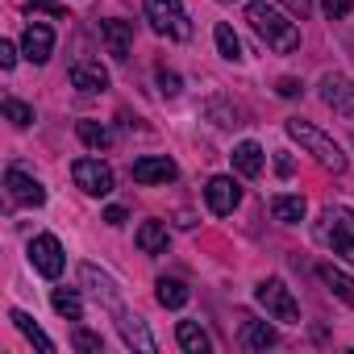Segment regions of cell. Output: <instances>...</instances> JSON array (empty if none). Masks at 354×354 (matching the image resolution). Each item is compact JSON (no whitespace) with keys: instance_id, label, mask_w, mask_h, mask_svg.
I'll return each instance as SVG.
<instances>
[{"instance_id":"3","label":"cell","mask_w":354,"mask_h":354,"mask_svg":"<svg viewBox=\"0 0 354 354\" xmlns=\"http://www.w3.org/2000/svg\"><path fill=\"white\" fill-rule=\"evenodd\" d=\"M288 138L292 142H300L321 167H329V171H346V154H342V146L329 138V133H321L317 125H308V121H300V117H292L288 121Z\"/></svg>"},{"instance_id":"29","label":"cell","mask_w":354,"mask_h":354,"mask_svg":"<svg viewBox=\"0 0 354 354\" xmlns=\"http://www.w3.org/2000/svg\"><path fill=\"white\" fill-rule=\"evenodd\" d=\"M71 346H75L80 354H104V337L92 333V329H75V333H71Z\"/></svg>"},{"instance_id":"15","label":"cell","mask_w":354,"mask_h":354,"mask_svg":"<svg viewBox=\"0 0 354 354\" xmlns=\"http://www.w3.org/2000/svg\"><path fill=\"white\" fill-rule=\"evenodd\" d=\"M67 75H71V84H75L80 92H104V88H109V71H104L96 59H75Z\"/></svg>"},{"instance_id":"24","label":"cell","mask_w":354,"mask_h":354,"mask_svg":"<svg viewBox=\"0 0 354 354\" xmlns=\"http://www.w3.org/2000/svg\"><path fill=\"white\" fill-rule=\"evenodd\" d=\"M50 304H55V313H59V317H67V321H84V300H80L71 288H55Z\"/></svg>"},{"instance_id":"37","label":"cell","mask_w":354,"mask_h":354,"mask_svg":"<svg viewBox=\"0 0 354 354\" xmlns=\"http://www.w3.org/2000/svg\"><path fill=\"white\" fill-rule=\"evenodd\" d=\"M104 221H109V225H125V209H117V205H113V209L104 213Z\"/></svg>"},{"instance_id":"7","label":"cell","mask_w":354,"mask_h":354,"mask_svg":"<svg viewBox=\"0 0 354 354\" xmlns=\"http://www.w3.org/2000/svg\"><path fill=\"white\" fill-rule=\"evenodd\" d=\"M30 263H34V271L38 275H46V279H59L63 275V242L55 238V234H38L34 242H30Z\"/></svg>"},{"instance_id":"16","label":"cell","mask_w":354,"mask_h":354,"mask_svg":"<svg viewBox=\"0 0 354 354\" xmlns=\"http://www.w3.org/2000/svg\"><path fill=\"white\" fill-rule=\"evenodd\" d=\"M117 329H121L125 346H133V350H142V354H154V350H158V342L150 337V329H146V321H142V317L117 313Z\"/></svg>"},{"instance_id":"33","label":"cell","mask_w":354,"mask_h":354,"mask_svg":"<svg viewBox=\"0 0 354 354\" xmlns=\"http://www.w3.org/2000/svg\"><path fill=\"white\" fill-rule=\"evenodd\" d=\"M13 63H17V46L13 42H0V67L13 71Z\"/></svg>"},{"instance_id":"28","label":"cell","mask_w":354,"mask_h":354,"mask_svg":"<svg viewBox=\"0 0 354 354\" xmlns=\"http://www.w3.org/2000/svg\"><path fill=\"white\" fill-rule=\"evenodd\" d=\"M0 109H5V117L13 121V125H34V109L26 104V100H17V96H5V104H0Z\"/></svg>"},{"instance_id":"31","label":"cell","mask_w":354,"mask_h":354,"mask_svg":"<svg viewBox=\"0 0 354 354\" xmlns=\"http://www.w3.org/2000/svg\"><path fill=\"white\" fill-rule=\"evenodd\" d=\"M158 88H162V96H180V75H175V71H158Z\"/></svg>"},{"instance_id":"32","label":"cell","mask_w":354,"mask_h":354,"mask_svg":"<svg viewBox=\"0 0 354 354\" xmlns=\"http://www.w3.org/2000/svg\"><path fill=\"white\" fill-rule=\"evenodd\" d=\"M34 13H50V17H63V5H59V0H34V5H30V17Z\"/></svg>"},{"instance_id":"19","label":"cell","mask_w":354,"mask_h":354,"mask_svg":"<svg viewBox=\"0 0 354 354\" xmlns=\"http://www.w3.org/2000/svg\"><path fill=\"white\" fill-rule=\"evenodd\" d=\"M175 337H180V346H184L188 354H209V350H213L209 333H205L196 321H180V325H175Z\"/></svg>"},{"instance_id":"36","label":"cell","mask_w":354,"mask_h":354,"mask_svg":"<svg viewBox=\"0 0 354 354\" xmlns=\"http://www.w3.org/2000/svg\"><path fill=\"white\" fill-rule=\"evenodd\" d=\"M275 171H279V175H292V171H296L292 154H275Z\"/></svg>"},{"instance_id":"34","label":"cell","mask_w":354,"mask_h":354,"mask_svg":"<svg viewBox=\"0 0 354 354\" xmlns=\"http://www.w3.org/2000/svg\"><path fill=\"white\" fill-rule=\"evenodd\" d=\"M279 5H283V9H292L296 17H308V13H313V0H279Z\"/></svg>"},{"instance_id":"21","label":"cell","mask_w":354,"mask_h":354,"mask_svg":"<svg viewBox=\"0 0 354 354\" xmlns=\"http://www.w3.org/2000/svg\"><path fill=\"white\" fill-rule=\"evenodd\" d=\"M154 288H158L154 296H158V304H162V308H184V304H188V296H192L184 279H167V275H162Z\"/></svg>"},{"instance_id":"10","label":"cell","mask_w":354,"mask_h":354,"mask_svg":"<svg viewBox=\"0 0 354 354\" xmlns=\"http://www.w3.org/2000/svg\"><path fill=\"white\" fill-rule=\"evenodd\" d=\"M205 201H209V209L217 217H230L238 209V201H242V188H238V180H230V175H213L209 188H205Z\"/></svg>"},{"instance_id":"18","label":"cell","mask_w":354,"mask_h":354,"mask_svg":"<svg viewBox=\"0 0 354 354\" xmlns=\"http://www.w3.org/2000/svg\"><path fill=\"white\" fill-rule=\"evenodd\" d=\"M317 275H321V283H325L337 300H346V304L354 308V279H350L346 271H337V267H329V263H325V267H317Z\"/></svg>"},{"instance_id":"8","label":"cell","mask_w":354,"mask_h":354,"mask_svg":"<svg viewBox=\"0 0 354 354\" xmlns=\"http://www.w3.org/2000/svg\"><path fill=\"white\" fill-rule=\"evenodd\" d=\"M5 188H9L13 205H21V209H42L46 205V188L34 180V175H26L21 167H9L5 171Z\"/></svg>"},{"instance_id":"4","label":"cell","mask_w":354,"mask_h":354,"mask_svg":"<svg viewBox=\"0 0 354 354\" xmlns=\"http://www.w3.org/2000/svg\"><path fill=\"white\" fill-rule=\"evenodd\" d=\"M146 21L162 38H180V42L192 38V21H188L184 0H146Z\"/></svg>"},{"instance_id":"35","label":"cell","mask_w":354,"mask_h":354,"mask_svg":"<svg viewBox=\"0 0 354 354\" xmlns=\"http://www.w3.org/2000/svg\"><path fill=\"white\" fill-rule=\"evenodd\" d=\"M275 92H279V96H300V80H292V75H283V80L275 84Z\"/></svg>"},{"instance_id":"20","label":"cell","mask_w":354,"mask_h":354,"mask_svg":"<svg viewBox=\"0 0 354 354\" xmlns=\"http://www.w3.org/2000/svg\"><path fill=\"white\" fill-rule=\"evenodd\" d=\"M234 167L246 175V180H254V175L263 171V146H259V142H242V146H234Z\"/></svg>"},{"instance_id":"23","label":"cell","mask_w":354,"mask_h":354,"mask_svg":"<svg viewBox=\"0 0 354 354\" xmlns=\"http://www.w3.org/2000/svg\"><path fill=\"white\" fill-rule=\"evenodd\" d=\"M9 321H13V325H17V329H21V333H26V337H30V342H34V346L42 350V354H50V350H55V342H50V337H46V333H42V329L34 325V317H30V313L13 308V313H9Z\"/></svg>"},{"instance_id":"13","label":"cell","mask_w":354,"mask_h":354,"mask_svg":"<svg viewBox=\"0 0 354 354\" xmlns=\"http://www.w3.org/2000/svg\"><path fill=\"white\" fill-rule=\"evenodd\" d=\"M80 279H84V288H88V292H92V296H96L104 308L121 313V292H117V283H113L104 271H96L92 263H84V267H80Z\"/></svg>"},{"instance_id":"26","label":"cell","mask_w":354,"mask_h":354,"mask_svg":"<svg viewBox=\"0 0 354 354\" xmlns=\"http://www.w3.org/2000/svg\"><path fill=\"white\" fill-rule=\"evenodd\" d=\"M213 38H217V50H221V59H230V63H238L242 59V42H238V34H234V26H217L213 30Z\"/></svg>"},{"instance_id":"2","label":"cell","mask_w":354,"mask_h":354,"mask_svg":"<svg viewBox=\"0 0 354 354\" xmlns=\"http://www.w3.org/2000/svg\"><path fill=\"white\" fill-rule=\"evenodd\" d=\"M317 238H321V246H329L337 259L354 263V209L329 205V209L321 213V221H317Z\"/></svg>"},{"instance_id":"11","label":"cell","mask_w":354,"mask_h":354,"mask_svg":"<svg viewBox=\"0 0 354 354\" xmlns=\"http://www.w3.org/2000/svg\"><path fill=\"white\" fill-rule=\"evenodd\" d=\"M129 175H133L138 184H171L175 175H180V167H175L167 154H146V158H138L129 167Z\"/></svg>"},{"instance_id":"30","label":"cell","mask_w":354,"mask_h":354,"mask_svg":"<svg viewBox=\"0 0 354 354\" xmlns=\"http://www.w3.org/2000/svg\"><path fill=\"white\" fill-rule=\"evenodd\" d=\"M321 5H325V17H329V21H342V17L354 9V0H321Z\"/></svg>"},{"instance_id":"6","label":"cell","mask_w":354,"mask_h":354,"mask_svg":"<svg viewBox=\"0 0 354 354\" xmlns=\"http://www.w3.org/2000/svg\"><path fill=\"white\" fill-rule=\"evenodd\" d=\"M71 180L75 188H84L88 196H109L113 192V167L100 158H75L71 162Z\"/></svg>"},{"instance_id":"22","label":"cell","mask_w":354,"mask_h":354,"mask_svg":"<svg viewBox=\"0 0 354 354\" xmlns=\"http://www.w3.org/2000/svg\"><path fill=\"white\" fill-rule=\"evenodd\" d=\"M271 217L283 225H300L304 221V196H275L271 201Z\"/></svg>"},{"instance_id":"5","label":"cell","mask_w":354,"mask_h":354,"mask_svg":"<svg viewBox=\"0 0 354 354\" xmlns=\"http://www.w3.org/2000/svg\"><path fill=\"white\" fill-rule=\"evenodd\" d=\"M254 300L267 308V317H275V321H283V325H300V304H296V296H292V288L283 283V279H263L259 288H254Z\"/></svg>"},{"instance_id":"17","label":"cell","mask_w":354,"mask_h":354,"mask_svg":"<svg viewBox=\"0 0 354 354\" xmlns=\"http://www.w3.org/2000/svg\"><path fill=\"white\" fill-rule=\"evenodd\" d=\"M138 250L142 254H167V225L162 221H142L138 225Z\"/></svg>"},{"instance_id":"1","label":"cell","mask_w":354,"mask_h":354,"mask_svg":"<svg viewBox=\"0 0 354 354\" xmlns=\"http://www.w3.org/2000/svg\"><path fill=\"white\" fill-rule=\"evenodd\" d=\"M246 21H250V30H254L271 50H279V55H292V50L300 46L296 21H288L275 5H267V0H250V5H246Z\"/></svg>"},{"instance_id":"27","label":"cell","mask_w":354,"mask_h":354,"mask_svg":"<svg viewBox=\"0 0 354 354\" xmlns=\"http://www.w3.org/2000/svg\"><path fill=\"white\" fill-rule=\"evenodd\" d=\"M275 342H279V333H275L267 321H250V325H246V346H250V350H271Z\"/></svg>"},{"instance_id":"9","label":"cell","mask_w":354,"mask_h":354,"mask_svg":"<svg viewBox=\"0 0 354 354\" xmlns=\"http://www.w3.org/2000/svg\"><path fill=\"white\" fill-rule=\"evenodd\" d=\"M321 100L337 113V117H354V80H346V75H321Z\"/></svg>"},{"instance_id":"14","label":"cell","mask_w":354,"mask_h":354,"mask_svg":"<svg viewBox=\"0 0 354 354\" xmlns=\"http://www.w3.org/2000/svg\"><path fill=\"white\" fill-rule=\"evenodd\" d=\"M100 38H104L113 59H129V50H133V21L109 17V21H100Z\"/></svg>"},{"instance_id":"12","label":"cell","mask_w":354,"mask_h":354,"mask_svg":"<svg viewBox=\"0 0 354 354\" xmlns=\"http://www.w3.org/2000/svg\"><path fill=\"white\" fill-rule=\"evenodd\" d=\"M21 50H26L30 63H46L55 55V30L46 21H30L26 34H21Z\"/></svg>"},{"instance_id":"25","label":"cell","mask_w":354,"mask_h":354,"mask_svg":"<svg viewBox=\"0 0 354 354\" xmlns=\"http://www.w3.org/2000/svg\"><path fill=\"white\" fill-rule=\"evenodd\" d=\"M75 133H80V142H84V146H92V150H109V146H113V133H109L100 121H80V125H75Z\"/></svg>"}]
</instances>
